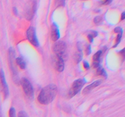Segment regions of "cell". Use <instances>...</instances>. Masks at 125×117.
Here are the masks:
<instances>
[{"instance_id":"obj_1","label":"cell","mask_w":125,"mask_h":117,"mask_svg":"<svg viewBox=\"0 0 125 117\" xmlns=\"http://www.w3.org/2000/svg\"><path fill=\"white\" fill-rule=\"evenodd\" d=\"M57 93V88L53 84L45 86L40 91L38 96V101L41 104L48 105L52 102L56 98Z\"/></svg>"},{"instance_id":"obj_2","label":"cell","mask_w":125,"mask_h":117,"mask_svg":"<svg viewBox=\"0 0 125 117\" xmlns=\"http://www.w3.org/2000/svg\"><path fill=\"white\" fill-rule=\"evenodd\" d=\"M20 83L23 87V91H24L27 98L29 99V100L33 99L34 98V88H33V87L30 81L26 78H23L21 79Z\"/></svg>"},{"instance_id":"obj_3","label":"cell","mask_w":125,"mask_h":117,"mask_svg":"<svg viewBox=\"0 0 125 117\" xmlns=\"http://www.w3.org/2000/svg\"><path fill=\"white\" fill-rule=\"evenodd\" d=\"M86 82V80L84 78H81L76 80L73 83L72 87L70 89V91L68 92V96L69 98H72L73 96H75L81 90L82 87L84 86V84Z\"/></svg>"},{"instance_id":"obj_4","label":"cell","mask_w":125,"mask_h":117,"mask_svg":"<svg viewBox=\"0 0 125 117\" xmlns=\"http://www.w3.org/2000/svg\"><path fill=\"white\" fill-rule=\"evenodd\" d=\"M37 2L35 0H30L26 5L24 16L27 20H31L36 11Z\"/></svg>"},{"instance_id":"obj_5","label":"cell","mask_w":125,"mask_h":117,"mask_svg":"<svg viewBox=\"0 0 125 117\" xmlns=\"http://www.w3.org/2000/svg\"><path fill=\"white\" fill-rule=\"evenodd\" d=\"M26 37L29 42L31 43V44H32L33 46H34L35 47L39 46V43L36 36L35 29L34 27L31 26L27 29Z\"/></svg>"},{"instance_id":"obj_6","label":"cell","mask_w":125,"mask_h":117,"mask_svg":"<svg viewBox=\"0 0 125 117\" xmlns=\"http://www.w3.org/2000/svg\"><path fill=\"white\" fill-rule=\"evenodd\" d=\"M66 43L63 41H57L53 46V51L57 57H62L65 52Z\"/></svg>"},{"instance_id":"obj_7","label":"cell","mask_w":125,"mask_h":117,"mask_svg":"<svg viewBox=\"0 0 125 117\" xmlns=\"http://www.w3.org/2000/svg\"><path fill=\"white\" fill-rule=\"evenodd\" d=\"M15 57V51L13 48H10L9 50V65L10 67L11 71H12V74H13V79H14V81L15 82H17L18 80V78L17 76V73L15 69L14 65H13V58Z\"/></svg>"},{"instance_id":"obj_8","label":"cell","mask_w":125,"mask_h":117,"mask_svg":"<svg viewBox=\"0 0 125 117\" xmlns=\"http://www.w3.org/2000/svg\"><path fill=\"white\" fill-rule=\"evenodd\" d=\"M0 80H1V85H2V90H3L4 98H7V96H9V88L7 82H6V79H5L4 73L2 69L0 70Z\"/></svg>"},{"instance_id":"obj_9","label":"cell","mask_w":125,"mask_h":117,"mask_svg":"<svg viewBox=\"0 0 125 117\" xmlns=\"http://www.w3.org/2000/svg\"><path fill=\"white\" fill-rule=\"evenodd\" d=\"M51 40L54 41H56L60 38V32L57 24L53 23L51 26Z\"/></svg>"},{"instance_id":"obj_10","label":"cell","mask_w":125,"mask_h":117,"mask_svg":"<svg viewBox=\"0 0 125 117\" xmlns=\"http://www.w3.org/2000/svg\"><path fill=\"white\" fill-rule=\"evenodd\" d=\"M64 60L62 57H57L55 62V68L58 72H62L64 69Z\"/></svg>"},{"instance_id":"obj_11","label":"cell","mask_w":125,"mask_h":117,"mask_svg":"<svg viewBox=\"0 0 125 117\" xmlns=\"http://www.w3.org/2000/svg\"><path fill=\"white\" fill-rule=\"evenodd\" d=\"M103 51L101 50L97 51L93 56V67L95 68H97L100 66V60L101 56L102 55Z\"/></svg>"},{"instance_id":"obj_12","label":"cell","mask_w":125,"mask_h":117,"mask_svg":"<svg viewBox=\"0 0 125 117\" xmlns=\"http://www.w3.org/2000/svg\"><path fill=\"white\" fill-rule=\"evenodd\" d=\"M101 84V80H96V81L94 82L93 83H92L91 84L89 85L88 86H87L83 90V93L84 94H87L89 93V92L92 91V90H94L95 88L97 87L98 86L100 85Z\"/></svg>"},{"instance_id":"obj_13","label":"cell","mask_w":125,"mask_h":117,"mask_svg":"<svg viewBox=\"0 0 125 117\" xmlns=\"http://www.w3.org/2000/svg\"><path fill=\"white\" fill-rule=\"evenodd\" d=\"M15 62L21 69H24L26 67V64L25 61L21 57H17L15 60Z\"/></svg>"},{"instance_id":"obj_14","label":"cell","mask_w":125,"mask_h":117,"mask_svg":"<svg viewBox=\"0 0 125 117\" xmlns=\"http://www.w3.org/2000/svg\"><path fill=\"white\" fill-rule=\"evenodd\" d=\"M82 58H83V52H82L80 48H79V51L77 52L76 53L74 54V60L76 63H79L81 61Z\"/></svg>"},{"instance_id":"obj_15","label":"cell","mask_w":125,"mask_h":117,"mask_svg":"<svg viewBox=\"0 0 125 117\" xmlns=\"http://www.w3.org/2000/svg\"><path fill=\"white\" fill-rule=\"evenodd\" d=\"M98 35V32L96 31H92V32L90 33V34H89V35H88L87 37H88V39H89V41H90V43L93 42V41H94V37H96Z\"/></svg>"},{"instance_id":"obj_16","label":"cell","mask_w":125,"mask_h":117,"mask_svg":"<svg viewBox=\"0 0 125 117\" xmlns=\"http://www.w3.org/2000/svg\"><path fill=\"white\" fill-rule=\"evenodd\" d=\"M117 34H118V35H117V39H116V42H115V43L114 46V48L117 47V46L118 45V44L120 43V42L121 39H122V34H123V31L117 33Z\"/></svg>"},{"instance_id":"obj_17","label":"cell","mask_w":125,"mask_h":117,"mask_svg":"<svg viewBox=\"0 0 125 117\" xmlns=\"http://www.w3.org/2000/svg\"><path fill=\"white\" fill-rule=\"evenodd\" d=\"M97 73L99 74V75H101L102 76H104V77L107 76L106 72L105 71L104 69L102 67H100V66L97 68Z\"/></svg>"},{"instance_id":"obj_18","label":"cell","mask_w":125,"mask_h":117,"mask_svg":"<svg viewBox=\"0 0 125 117\" xmlns=\"http://www.w3.org/2000/svg\"><path fill=\"white\" fill-rule=\"evenodd\" d=\"M9 117H17V116H16V111L14 107H12L10 108L9 111Z\"/></svg>"},{"instance_id":"obj_19","label":"cell","mask_w":125,"mask_h":117,"mask_svg":"<svg viewBox=\"0 0 125 117\" xmlns=\"http://www.w3.org/2000/svg\"><path fill=\"white\" fill-rule=\"evenodd\" d=\"M103 21V18L101 16H97V17H95L94 20V22L95 24H98L100 23H101Z\"/></svg>"},{"instance_id":"obj_20","label":"cell","mask_w":125,"mask_h":117,"mask_svg":"<svg viewBox=\"0 0 125 117\" xmlns=\"http://www.w3.org/2000/svg\"><path fill=\"white\" fill-rule=\"evenodd\" d=\"M65 0H56V5L57 7H62L65 5Z\"/></svg>"},{"instance_id":"obj_21","label":"cell","mask_w":125,"mask_h":117,"mask_svg":"<svg viewBox=\"0 0 125 117\" xmlns=\"http://www.w3.org/2000/svg\"><path fill=\"white\" fill-rule=\"evenodd\" d=\"M18 117H28L26 113L24 111H20L18 114Z\"/></svg>"},{"instance_id":"obj_22","label":"cell","mask_w":125,"mask_h":117,"mask_svg":"<svg viewBox=\"0 0 125 117\" xmlns=\"http://www.w3.org/2000/svg\"><path fill=\"white\" fill-rule=\"evenodd\" d=\"M85 53H86V54L87 55V56L91 53V46H90V45H89V46H87L86 50H85Z\"/></svg>"},{"instance_id":"obj_23","label":"cell","mask_w":125,"mask_h":117,"mask_svg":"<svg viewBox=\"0 0 125 117\" xmlns=\"http://www.w3.org/2000/svg\"><path fill=\"white\" fill-rule=\"evenodd\" d=\"M83 65H84V68H85V69H88L90 68V65H89V63H88L87 62H86V61H84V63H83Z\"/></svg>"},{"instance_id":"obj_24","label":"cell","mask_w":125,"mask_h":117,"mask_svg":"<svg viewBox=\"0 0 125 117\" xmlns=\"http://www.w3.org/2000/svg\"><path fill=\"white\" fill-rule=\"evenodd\" d=\"M111 2V0H104V1L103 4H110Z\"/></svg>"},{"instance_id":"obj_25","label":"cell","mask_w":125,"mask_h":117,"mask_svg":"<svg viewBox=\"0 0 125 117\" xmlns=\"http://www.w3.org/2000/svg\"><path fill=\"white\" fill-rule=\"evenodd\" d=\"M13 13H15V15H17V14H18V10H17V9L16 7H13Z\"/></svg>"},{"instance_id":"obj_26","label":"cell","mask_w":125,"mask_h":117,"mask_svg":"<svg viewBox=\"0 0 125 117\" xmlns=\"http://www.w3.org/2000/svg\"><path fill=\"white\" fill-rule=\"evenodd\" d=\"M125 18V12H123V13H122V17H121V20H124Z\"/></svg>"},{"instance_id":"obj_27","label":"cell","mask_w":125,"mask_h":117,"mask_svg":"<svg viewBox=\"0 0 125 117\" xmlns=\"http://www.w3.org/2000/svg\"><path fill=\"white\" fill-rule=\"evenodd\" d=\"M82 1H87V0H82Z\"/></svg>"},{"instance_id":"obj_28","label":"cell","mask_w":125,"mask_h":117,"mask_svg":"<svg viewBox=\"0 0 125 117\" xmlns=\"http://www.w3.org/2000/svg\"><path fill=\"white\" fill-rule=\"evenodd\" d=\"M0 117H1V116H0Z\"/></svg>"}]
</instances>
